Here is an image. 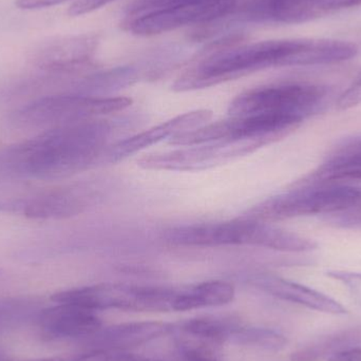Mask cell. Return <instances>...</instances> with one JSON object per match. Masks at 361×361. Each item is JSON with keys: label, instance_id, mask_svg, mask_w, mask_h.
Listing matches in <instances>:
<instances>
[{"label": "cell", "instance_id": "21", "mask_svg": "<svg viewBox=\"0 0 361 361\" xmlns=\"http://www.w3.org/2000/svg\"><path fill=\"white\" fill-rule=\"evenodd\" d=\"M231 341L238 345H248L265 351H280L288 341L277 331L264 328H243L240 326Z\"/></svg>", "mask_w": 361, "mask_h": 361}, {"label": "cell", "instance_id": "5", "mask_svg": "<svg viewBox=\"0 0 361 361\" xmlns=\"http://www.w3.org/2000/svg\"><path fill=\"white\" fill-rule=\"evenodd\" d=\"M361 204V187L341 184H294L286 192L274 195L250 210L245 218L261 222L315 214H336Z\"/></svg>", "mask_w": 361, "mask_h": 361}, {"label": "cell", "instance_id": "7", "mask_svg": "<svg viewBox=\"0 0 361 361\" xmlns=\"http://www.w3.org/2000/svg\"><path fill=\"white\" fill-rule=\"evenodd\" d=\"M177 288L133 284L102 283L61 290L53 295L55 303H67L97 312L123 310L135 312L173 311Z\"/></svg>", "mask_w": 361, "mask_h": 361}, {"label": "cell", "instance_id": "18", "mask_svg": "<svg viewBox=\"0 0 361 361\" xmlns=\"http://www.w3.org/2000/svg\"><path fill=\"white\" fill-rule=\"evenodd\" d=\"M235 298V288L222 280L202 282L195 286L177 288L173 311L185 312L201 307H222Z\"/></svg>", "mask_w": 361, "mask_h": 361}, {"label": "cell", "instance_id": "2", "mask_svg": "<svg viewBox=\"0 0 361 361\" xmlns=\"http://www.w3.org/2000/svg\"><path fill=\"white\" fill-rule=\"evenodd\" d=\"M343 57V46L336 39L267 40L216 49L185 71L173 89L197 90L269 68L332 65Z\"/></svg>", "mask_w": 361, "mask_h": 361}, {"label": "cell", "instance_id": "16", "mask_svg": "<svg viewBox=\"0 0 361 361\" xmlns=\"http://www.w3.org/2000/svg\"><path fill=\"white\" fill-rule=\"evenodd\" d=\"M171 330L162 322H129L118 326L102 328L93 335V349L108 352H123L135 349L163 336Z\"/></svg>", "mask_w": 361, "mask_h": 361}, {"label": "cell", "instance_id": "32", "mask_svg": "<svg viewBox=\"0 0 361 361\" xmlns=\"http://www.w3.org/2000/svg\"><path fill=\"white\" fill-rule=\"evenodd\" d=\"M4 361H65L59 357H47V358H37V360H15L12 358L6 357L4 358Z\"/></svg>", "mask_w": 361, "mask_h": 361}, {"label": "cell", "instance_id": "12", "mask_svg": "<svg viewBox=\"0 0 361 361\" xmlns=\"http://www.w3.org/2000/svg\"><path fill=\"white\" fill-rule=\"evenodd\" d=\"M360 180L361 133L339 141L315 171L295 184H345Z\"/></svg>", "mask_w": 361, "mask_h": 361}, {"label": "cell", "instance_id": "31", "mask_svg": "<svg viewBox=\"0 0 361 361\" xmlns=\"http://www.w3.org/2000/svg\"><path fill=\"white\" fill-rule=\"evenodd\" d=\"M116 361H156L148 360V358L137 357V356L133 355H122L120 357L116 358Z\"/></svg>", "mask_w": 361, "mask_h": 361}, {"label": "cell", "instance_id": "27", "mask_svg": "<svg viewBox=\"0 0 361 361\" xmlns=\"http://www.w3.org/2000/svg\"><path fill=\"white\" fill-rule=\"evenodd\" d=\"M112 1H116V0H76L71 4L68 13L70 16H82V15L93 12L97 8H101L102 6H107Z\"/></svg>", "mask_w": 361, "mask_h": 361}, {"label": "cell", "instance_id": "29", "mask_svg": "<svg viewBox=\"0 0 361 361\" xmlns=\"http://www.w3.org/2000/svg\"><path fill=\"white\" fill-rule=\"evenodd\" d=\"M70 361H110L109 353L103 350L92 349L86 353L80 354Z\"/></svg>", "mask_w": 361, "mask_h": 361}, {"label": "cell", "instance_id": "1", "mask_svg": "<svg viewBox=\"0 0 361 361\" xmlns=\"http://www.w3.org/2000/svg\"><path fill=\"white\" fill-rule=\"evenodd\" d=\"M111 133L107 121L102 120L47 129L0 150V173L34 180L70 177L105 160Z\"/></svg>", "mask_w": 361, "mask_h": 361}, {"label": "cell", "instance_id": "14", "mask_svg": "<svg viewBox=\"0 0 361 361\" xmlns=\"http://www.w3.org/2000/svg\"><path fill=\"white\" fill-rule=\"evenodd\" d=\"M252 281L256 288L281 300L333 315H345L348 313L343 305L331 297L278 276L258 274L252 277Z\"/></svg>", "mask_w": 361, "mask_h": 361}, {"label": "cell", "instance_id": "4", "mask_svg": "<svg viewBox=\"0 0 361 361\" xmlns=\"http://www.w3.org/2000/svg\"><path fill=\"white\" fill-rule=\"evenodd\" d=\"M326 94L324 87L307 82L260 87L238 95L229 105L228 114L267 118L295 129L322 109Z\"/></svg>", "mask_w": 361, "mask_h": 361}, {"label": "cell", "instance_id": "6", "mask_svg": "<svg viewBox=\"0 0 361 361\" xmlns=\"http://www.w3.org/2000/svg\"><path fill=\"white\" fill-rule=\"evenodd\" d=\"M133 103L129 97H89L70 94L50 95L36 99L15 112L12 122L25 128H55L95 120L106 114L126 109Z\"/></svg>", "mask_w": 361, "mask_h": 361}, {"label": "cell", "instance_id": "9", "mask_svg": "<svg viewBox=\"0 0 361 361\" xmlns=\"http://www.w3.org/2000/svg\"><path fill=\"white\" fill-rule=\"evenodd\" d=\"M97 199L92 187L73 185L4 200L0 201V212L36 220H59L82 214Z\"/></svg>", "mask_w": 361, "mask_h": 361}, {"label": "cell", "instance_id": "17", "mask_svg": "<svg viewBox=\"0 0 361 361\" xmlns=\"http://www.w3.org/2000/svg\"><path fill=\"white\" fill-rule=\"evenodd\" d=\"M360 4L361 0H277L274 6V20L286 25L307 23Z\"/></svg>", "mask_w": 361, "mask_h": 361}, {"label": "cell", "instance_id": "22", "mask_svg": "<svg viewBox=\"0 0 361 361\" xmlns=\"http://www.w3.org/2000/svg\"><path fill=\"white\" fill-rule=\"evenodd\" d=\"M209 1H214V0H135L127 8V19L152 12V11L169 8V6H187V4H204Z\"/></svg>", "mask_w": 361, "mask_h": 361}, {"label": "cell", "instance_id": "20", "mask_svg": "<svg viewBox=\"0 0 361 361\" xmlns=\"http://www.w3.org/2000/svg\"><path fill=\"white\" fill-rule=\"evenodd\" d=\"M361 347V326L345 329L322 337L311 345L294 352L292 361L329 360L336 354Z\"/></svg>", "mask_w": 361, "mask_h": 361}, {"label": "cell", "instance_id": "23", "mask_svg": "<svg viewBox=\"0 0 361 361\" xmlns=\"http://www.w3.org/2000/svg\"><path fill=\"white\" fill-rule=\"evenodd\" d=\"M322 220L336 228L361 231V204L336 214L324 216Z\"/></svg>", "mask_w": 361, "mask_h": 361}, {"label": "cell", "instance_id": "28", "mask_svg": "<svg viewBox=\"0 0 361 361\" xmlns=\"http://www.w3.org/2000/svg\"><path fill=\"white\" fill-rule=\"evenodd\" d=\"M66 1L68 0H16L15 4L17 8L23 10H39V8H51Z\"/></svg>", "mask_w": 361, "mask_h": 361}, {"label": "cell", "instance_id": "25", "mask_svg": "<svg viewBox=\"0 0 361 361\" xmlns=\"http://www.w3.org/2000/svg\"><path fill=\"white\" fill-rule=\"evenodd\" d=\"M361 105V71L353 82L341 93L337 101V107L341 110L352 109Z\"/></svg>", "mask_w": 361, "mask_h": 361}, {"label": "cell", "instance_id": "24", "mask_svg": "<svg viewBox=\"0 0 361 361\" xmlns=\"http://www.w3.org/2000/svg\"><path fill=\"white\" fill-rule=\"evenodd\" d=\"M328 276L343 284L354 300L361 305V273L348 271H331Z\"/></svg>", "mask_w": 361, "mask_h": 361}, {"label": "cell", "instance_id": "8", "mask_svg": "<svg viewBox=\"0 0 361 361\" xmlns=\"http://www.w3.org/2000/svg\"><path fill=\"white\" fill-rule=\"evenodd\" d=\"M269 143L267 140L250 139L187 146L182 149L146 154L137 161V164L152 171H203L245 156Z\"/></svg>", "mask_w": 361, "mask_h": 361}, {"label": "cell", "instance_id": "13", "mask_svg": "<svg viewBox=\"0 0 361 361\" xmlns=\"http://www.w3.org/2000/svg\"><path fill=\"white\" fill-rule=\"evenodd\" d=\"M39 326L50 339H78L92 337L102 329L97 312L67 303H56L40 314Z\"/></svg>", "mask_w": 361, "mask_h": 361}, {"label": "cell", "instance_id": "30", "mask_svg": "<svg viewBox=\"0 0 361 361\" xmlns=\"http://www.w3.org/2000/svg\"><path fill=\"white\" fill-rule=\"evenodd\" d=\"M328 361H361V347L341 352Z\"/></svg>", "mask_w": 361, "mask_h": 361}, {"label": "cell", "instance_id": "15", "mask_svg": "<svg viewBox=\"0 0 361 361\" xmlns=\"http://www.w3.org/2000/svg\"><path fill=\"white\" fill-rule=\"evenodd\" d=\"M95 35L65 36L42 44L36 61L49 69H74L87 65L97 50Z\"/></svg>", "mask_w": 361, "mask_h": 361}, {"label": "cell", "instance_id": "10", "mask_svg": "<svg viewBox=\"0 0 361 361\" xmlns=\"http://www.w3.org/2000/svg\"><path fill=\"white\" fill-rule=\"evenodd\" d=\"M238 0H214L204 4L169 6L126 19L129 31L140 36H154L189 25H205L231 15Z\"/></svg>", "mask_w": 361, "mask_h": 361}, {"label": "cell", "instance_id": "33", "mask_svg": "<svg viewBox=\"0 0 361 361\" xmlns=\"http://www.w3.org/2000/svg\"><path fill=\"white\" fill-rule=\"evenodd\" d=\"M4 357H6V356H4V354H0V361H4Z\"/></svg>", "mask_w": 361, "mask_h": 361}, {"label": "cell", "instance_id": "11", "mask_svg": "<svg viewBox=\"0 0 361 361\" xmlns=\"http://www.w3.org/2000/svg\"><path fill=\"white\" fill-rule=\"evenodd\" d=\"M212 118V112L207 109L193 110L180 114L162 124L110 146L106 152L105 160L111 163L124 160L163 140H171L176 135L200 128L208 124Z\"/></svg>", "mask_w": 361, "mask_h": 361}, {"label": "cell", "instance_id": "19", "mask_svg": "<svg viewBox=\"0 0 361 361\" xmlns=\"http://www.w3.org/2000/svg\"><path fill=\"white\" fill-rule=\"evenodd\" d=\"M240 326L231 317L205 316L183 322L178 330L186 337L182 343L212 348V345H220L225 341H231Z\"/></svg>", "mask_w": 361, "mask_h": 361}, {"label": "cell", "instance_id": "3", "mask_svg": "<svg viewBox=\"0 0 361 361\" xmlns=\"http://www.w3.org/2000/svg\"><path fill=\"white\" fill-rule=\"evenodd\" d=\"M164 238L171 245L185 247L250 245L286 252H307L311 247L309 238L245 216L173 227L166 231Z\"/></svg>", "mask_w": 361, "mask_h": 361}, {"label": "cell", "instance_id": "26", "mask_svg": "<svg viewBox=\"0 0 361 361\" xmlns=\"http://www.w3.org/2000/svg\"><path fill=\"white\" fill-rule=\"evenodd\" d=\"M180 351L184 361H221L212 352V348L205 345L180 343Z\"/></svg>", "mask_w": 361, "mask_h": 361}]
</instances>
